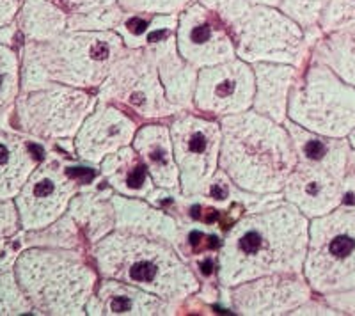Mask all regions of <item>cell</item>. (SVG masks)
<instances>
[{
    "label": "cell",
    "mask_w": 355,
    "mask_h": 316,
    "mask_svg": "<svg viewBox=\"0 0 355 316\" xmlns=\"http://www.w3.org/2000/svg\"><path fill=\"white\" fill-rule=\"evenodd\" d=\"M309 242V219L275 198L247 211L226 229L217 251V281L231 288L270 274H300Z\"/></svg>",
    "instance_id": "cell-1"
},
{
    "label": "cell",
    "mask_w": 355,
    "mask_h": 316,
    "mask_svg": "<svg viewBox=\"0 0 355 316\" xmlns=\"http://www.w3.org/2000/svg\"><path fill=\"white\" fill-rule=\"evenodd\" d=\"M218 121L222 128L218 169L250 194H283L288 176L299 164L286 126L254 109Z\"/></svg>",
    "instance_id": "cell-2"
},
{
    "label": "cell",
    "mask_w": 355,
    "mask_h": 316,
    "mask_svg": "<svg viewBox=\"0 0 355 316\" xmlns=\"http://www.w3.org/2000/svg\"><path fill=\"white\" fill-rule=\"evenodd\" d=\"M100 277L123 281L162 299L185 304L198 295L201 279L167 240L114 229L89 249Z\"/></svg>",
    "instance_id": "cell-3"
},
{
    "label": "cell",
    "mask_w": 355,
    "mask_h": 316,
    "mask_svg": "<svg viewBox=\"0 0 355 316\" xmlns=\"http://www.w3.org/2000/svg\"><path fill=\"white\" fill-rule=\"evenodd\" d=\"M126 50L116 30H66L49 41H24L21 93L52 84L96 91Z\"/></svg>",
    "instance_id": "cell-4"
},
{
    "label": "cell",
    "mask_w": 355,
    "mask_h": 316,
    "mask_svg": "<svg viewBox=\"0 0 355 316\" xmlns=\"http://www.w3.org/2000/svg\"><path fill=\"white\" fill-rule=\"evenodd\" d=\"M217 15L234 41L236 57L249 64L283 62L304 69L322 30H304L279 8L249 0H199Z\"/></svg>",
    "instance_id": "cell-5"
},
{
    "label": "cell",
    "mask_w": 355,
    "mask_h": 316,
    "mask_svg": "<svg viewBox=\"0 0 355 316\" xmlns=\"http://www.w3.org/2000/svg\"><path fill=\"white\" fill-rule=\"evenodd\" d=\"M12 268L37 315L46 316H85L100 281L89 252L78 249L27 247Z\"/></svg>",
    "instance_id": "cell-6"
},
{
    "label": "cell",
    "mask_w": 355,
    "mask_h": 316,
    "mask_svg": "<svg viewBox=\"0 0 355 316\" xmlns=\"http://www.w3.org/2000/svg\"><path fill=\"white\" fill-rule=\"evenodd\" d=\"M288 119L315 134L347 139L355 128V87L309 59L291 87Z\"/></svg>",
    "instance_id": "cell-7"
},
{
    "label": "cell",
    "mask_w": 355,
    "mask_h": 316,
    "mask_svg": "<svg viewBox=\"0 0 355 316\" xmlns=\"http://www.w3.org/2000/svg\"><path fill=\"white\" fill-rule=\"evenodd\" d=\"M302 274L318 295L355 288L354 204H341L309 220V242Z\"/></svg>",
    "instance_id": "cell-8"
},
{
    "label": "cell",
    "mask_w": 355,
    "mask_h": 316,
    "mask_svg": "<svg viewBox=\"0 0 355 316\" xmlns=\"http://www.w3.org/2000/svg\"><path fill=\"white\" fill-rule=\"evenodd\" d=\"M96 94L98 102L119 107L141 125L169 121L182 112L180 107L169 102L153 55L146 46L126 50L98 87Z\"/></svg>",
    "instance_id": "cell-9"
},
{
    "label": "cell",
    "mask_w": 355,
    "mask_h": 316,
    "mask_svg": "<svg viewBox=\"0 0 355 316\" xmlns=\"http://www.w3.org/2000/svg\"><path fill=\"white\" fill-rule=\"evenodd\" d=\"M96 103V91L52 84L43 89L20 93L12 109L17 126L24 134L57 142L75 139Z\"/></svg>",
    "instance_id": "cell-10"
},
{
    "label": "cell",
    "mask_w": 355,
    "mask_h": 316,
    "mask_svg": "<svg viewBox=\"0 0 355 316\" xmlns=\"http://www.w3.org/2000/svg\"><path fill=\"white\" fill-rule=\"evenodd\" d=\"M167 123L180 169V191L185 198H198L218 170L220 121L196 110H182Z\"/></svg>",
    "instance_id": "cell-11"
},
{
    "label": "cell",
    "mask_w": 355,
    "mask_h": 316,
    "mask_svg": "<svg viewBox=\"0 0 355 316\" xmlns=\"http://www.w3.org/2000/svg\"><path fill=\"white\" fill-rule=\"evenodd\" d=\"M71 167L57 157L41 160L15 198L24 231L50 226L68 211L71 199L85 188Z\"/></svg>",
    "instance_id": "cell-12"
},
{
    "label": "cell",
    "mask_w": 355,
    "mask_h": 316,
    "mask_svg": "<svg viewBox=\"0 0 355 316\" xmlns=\"http://www.w3.org/2000/svg\"><path fill=\"white\" fill-rule=\"evenodd\" d=\"M256 93L254 68L242 59L199 69L194 91V110L222 119L252 109Z\"/></svg>",
    "instance_id": "cell-13"
},
{
    "label": "cell",
    "mask_w": 355,
    "mask_h": 316,
    "mask_svg": "<svg viewBox=\"0 0 355 316\" xmlns=\"http://www.w3.org/2000/svg\"><path fill=\"white\" fill-rule=\"evenodd\" d=\"M315 295L304 274H270L226 290V306L240 316H284Z\"/></svg>",
    "instance_id": "cell-14"
},
{
    "label": "cell",
    "mask_w": 355,
    "mask_h": 316,
    "mask_svg": "<svg viewBox=\"0 0 355 316\" xmlns=\"http://www.w3.org/2000/svg\"><path fill=\"white\" fill-rule=\"evenodd\" d=\"M176 46L180 55L202 69L236 59V49L224 21L211 9L194 2L178 15Z\"/></svg>",
    "instance_id": "cell-15"
},
{
    "label": "cell",
    "mask_w": 355,
    "mask_h": 316,
    "mask_svg": "<svg viewBox=\"0 0 355 316\" xmlns=\"http://www.w3.org/2000/svg\"><path fill=\"white\" fill-rule=\"evenodd\" d=\"M178 15H157L146 49L153 55L169 102L182 110H194V91L199 69L183 59L176 46Z\"/></svg>",
    "instance_id": "cell-16"
},
{
    "label": "cell",
    "mask_w": 355,
    "mask_h": 316,
    "mask_svg": "<svg viewBox=\"0 0 355 316\" xmlns=\"http://www.w3.org/2000/svg\"><path fill=\"white\" fill-rule=\"evenodd\" d=\"M141 123L110 103L98 102L73 139L75 155L89 166H100L109 155L132 146Z\"/></svg>",
    "instance_id": "cell-17"
},
{
    "label": "cell",
    "mask_w": 355,
    "mask_h": 316,
    "mask_svg": "<svg viewBox=\"0 0 355 316\" xmlns=\"http://www.w3.org/2000/svg\"><path fill=\"white\" fill-rule=\"evenodd\" d=\"M283 198L309 220L316 219L343 204V178L325 167L299 162L284 183Z\"/></svg>",
    "instance_id": "cell-18"
},
{
    "label": "cell",
    "mask_w": 355,
    "mask_h": 316,
    "mask_svg": "<svg viewBox=\"0 0 355 316\" xmlns=\"http://www.w3.org/2000/svg\"><path fill=\"white\" fill-rule=\"evenodd\" d=\"M183 304H174L155 293L109 277H100L89 299L87 316H174Z\"/></svg>",
    "instance_id": "cell-19"
},
{
    "label": "cell",
    "mask_w": 355,
    "mask_h": 316,
    "mask_svg": "<svg viewBox=\"0 0 355 316\" xmlns=\"http://www.w3.org/2000/svg\"><path fill=\"white\" fill-rule=\"evenodd\" d=\"M112 203L116 208V229L167 240L180 251L182 226L173 213L155 207L148 199L126 198L116 192L112 194Z\"/></svg>",
    "instance_id": "cell-20"
},
{
    "label": "cell",
    "mask_w": 355,
    "mask_h": 316,
    "mask_svg": "<svg viewBox=\"0 0 355 316\" xmlns=\"http://www.w3.org/2000/svg\"><path fill=\"white\" fill-rule=\"evenodd\" d=\"M132 146L148 167L155 185L160 188H180V169L174 158L169 123L153 121L141 125Z\"/></svg>",
    "instance_id": "cell-21"
},
{
    "label": "cell",
    "mask_w": 355,
    "mask_h": 316,
    "mask_svg": "<svg viewBox=\"0 0 355 316\" xmlns=\"http://www.w3.org/2000/svg\"><path fill=\"white\" fill-rule=\"evenodd\" d=\"M256 93L252 109L266 118L283 123L288 119V102L295 80L302 69L283 62H258L252 64Z\"/></svg>",
    "instance_id": "cell-22"
},
{
    "label": "cell",
    "mask_w": 355,
    "mask_h": 316,
    "mask_svg": "<svg viewBox=\"0 0 355 316\" xmlns=\"http://www.w3.org/2000/svg\"><path fill=\"white\" fill-rule=\"evenodd\" d=\"M112 194L114 191L109 185H105V188L85 186L69 203L66 213L77 222L89 245H94L116 229Z\"/></svg>",
    "instance_id": "cell-23"
},
{
    "label": "cell",
    "mask_w": 355,
    "mask_h": 316,
    "mask_svg": "<svg viewBox=\"0 0 355 316\" xmlns=\"http://www.w3.org/2000/svg\"><path fill=\"white\" fill-rule=\"evenodd\" d=\"M284 126L290 132L299 162L325 167L331 173H334L336 176L345 179L348 155L352 151V144L348 137L339 139L315 134V132L306 130V128L290 121V119L284 121Z\"/></svg>",
    "instance_id": "cell-24"
},
{
    "label": "cell",
    "mask_w": 355,
    "mask_h": 316,
    "mask_svg": "<svg viewBox=\"0 0 355 316\" xmlns=\"http://www.w3.org/2000/svg\"><path fill=\"white\" fill-rule=\"evenodd\" d=\"M101 179L116 194L126 198L148 199L157 185L151 179L148 167L133 146H126L101 160Z\"/></svg>",
    "instance_id": "cell-25"
},
{
    "label": "cell",
    "mask_w": 355,
    "mask_h": 316,
    "mask_svg": "<svg viewBox=\"0 0 355 316\" xmlns=\"http://www.w3.org/2000/svg\"><path fill=\"white\" fill-rule=\"evenodd\" d=\"M40 162L36 148L27 139L0 126V201L17 198Z\"/></svg>",
    "instance_id": "cell-26"
},
{
    "label": "cell",
    "mask_w": 355,
    "mask_h": 316,
    "mask_svg": "<svg viewBox=\"0 0 355 316\" xmlns=\"http://www.w3.org/2000/svg\"><path fill=\"white\" fill-rule=\"evenodd\" d=\"M311 59L327 64L329 68L355 87V18L325 33L315 41Z\"/></svg>",
    "instance_id": "cell-27"
},
{
    "label": "cell",
    "mask_w": 355,
    "mask_h": 316,
    "mask_svg": "<svg viewBox=\"0 0 355 316\" xmlns=\"http://www.w3.org/2000/svg\"><path fill=\"white\" fill-rule=\"evenodd\" d=\"M15 24L24 41H49L68 30V15L52 0H21Z\"/></svg>",
    "instance_id": "cell-28"
},
{
    "label": "cell",
    "mask_w": 355,
    "mask_h": 316,
    "mask_svg": "<svg viewBox=\"0 0 355 316\" xmlns=\"http://www.w3.org/2000/svg\"><path fill=\"white\" fill-rule=\"evenodd\" d=\"M68 15V30H116L126 11L119 0H52Z\"/></svg>",
    "instance_id": "cell-29"
},
{
    "label": "cell",
    "mask_w": 355,
    "mask_h": 316,
    "mask_svg": "<svg viewBox=\"0 0 355 316\" xmlns=\"http://www.w3.org/2000/svg\"><path fill=\"white\" fill-rule=\"evenodd\" d=\"M24 242L27 247H61V249H78V251L89 252L91 245L85 240L84 233L77 222L64 213L61 219H57L50 226L25 231Z\"/></svg>",
    "instance_id": "cell-30"
},
{
    "label": "cell",
    "mask_w": 355,
    "mask_h": 316,
    "mask_svg": "<svg viewBox=\"0 0 355 316\" xmlns=\"http://www.w3.org/2000/svg\"><path fill=\"white\" fill-rule=\"evenodd\" d=\"M21 93V59L12 46L0 43V112L15 105Z\"/></svg>",
    "instance_id": "cell-31"
},
{
    "label": "cell",
    "mask_w": 355,
    "mask_h": 316,
    "mask_svg": "<svg viewBox=\"0 0 355 316\" xmlns=\"http://www.w3.org/2000/svg\"><path fill=\"white\" fill-rule=\"evenodd\" d=\"M18 315H37V313L18 283L15 268H0V316Z\"/></svg>",
    "instance_id": "cell-32"
},
{
    "label": "cell",
    "mask_w": 355,
    "mask_h": 316,
    "mask_svg": "<svg viewBox=\"0 0 355 316\" xmlns=\"http://www.w3.org/2000/svg\"><path fill=\"white\" fill-rule=\"evenodd\" d=\"M157 15H146V12H128L116 28V33L123 37L128 49H142L148 43V36L151 33V25Z\"/></svg>",
    "instance_id": "cell-33"
},
{
    "label": "cell",
    "mask_w": 355,
    "mask_h": 316,
    "mask_svg": "<svg viewBox=\"0 0 355 316\" xmlns=\"http://www.w3.org/2000/svg\"><path fill=\"white\" fill-rule=\"evenodd\" d=\"M325 6L327 0H281L279 9L297 21L304 30H311L318 28Z\"/></svg>",
    "instance_id": "cell-34"
},
{
    "label": "cell",
    "mask_w": 355,
    "mask_h": 316,
    "mask_svg": "<svg viewBox=\"0 0 355 316\" xmlns=\"http://www.w3.org/2000/svg\"><path fill=\"white\" fill-rule=\"evenodd\" d=\"M194 2L198 0H119L125 11L146 15H180Z\"/></svg>",
    "instance_id": "cell-35"
},
{
    "label": "cell",
    "mask_w": 355,
    "mask_h": 316,
    "mask_svg": "<svg viewBox=\"0 0 355 316\" xmlns=\"http://www.w3.org/2000/svg\"><path fill=\"white\" fill-rule=\"evenodd\" d=\"M355 18V0H327V6L323 9V15L320 18V30L323 34L331 33L339 25Z\"/></svg>",
    "instance_id": "cell-36"
},
{
    "label": "cell",
    "mask_w": 355,
    "mask_h": 316,
    "mask_svg": "<svg viewBox=\"0 0 355 316\" xmlns=\"http://www.w3.org/2000/svg\"><path fill=\"white\" fill-rule=\"evenodd\" d=\"M20 229V213H18L15 199L0 201V240H9L17 236Z\"/></svg>",
    "instance_id": "cell-37"
},
{
    "label": "cell",
    "mask_w": 355,
    "mask_h": 316,
    "mask_svg": "<svg viewBox=\"0 0 355 316\" xmlns=\"http://www.w3.org/2000/svg\"><path fill=\"white\" fill-rule=\"evenodd\" d=\"M323 300L331 304L339 315H354L355 316V288L339 290L322 295Z\"/></svg>",
    "instance_id": "cell-38"
},
{
    "label": "cell",
    "mask_w": 355,
    "mask_h": 316,
    "mask_svg": "<svg viewBox=\"0 0 355 316\" xmlns=\"http://www.w3.org/2000/svg\"><path fill=\"white\" fill-rule=\"evenodd\" d=\"M293 316H300V315H318V316H338L339 313L332 308L331 304H327L325 300H323L322 295L315 293V295L311 297L307 302H304L302 306L295 309L291 313Z\"/></svg>",
    "instance_id": "cell-39"
},
{
    "label": "cell",
    "mask_w": 355,
    "mask_h": 316,
    "mask_svg": "<svg viewBox=\"0 0 355 316\" xmlns=\"http://www.w3.org/2000/svg\"><path fill=\"white\" fill-rule=\"evenodd\" d=\"M345 201L343 204H354L355 207V150L352 148L350 155H348L347 173H345Z\"/></svg>",
    "instance_id": "cell-40"
},
{
    "label": "cell",
    "mask_w": 355,
    "mask_h": 316,
    "mask_svg": "<svg viewBox=\"0 0 355 316\" xmlns=\"http://www.w3.org/2000/svg\"><path fill=\"white\" fill-rule=\"evenodd\" d=\"M21 0H0V27L12 24L20 11Z\"/></svg>",
    "instance_id": "cell-41"
},
{
    "label": "cell",
    "mask_w": 355,
    "mask_h": 316,
    "mask_svg": "<svg viewBox=\"0 0 355 316\" xmlns=\"http://www.w3.org/2000/svg\"><path fill=\"white\" fill-rule=\"evenodd\" d=\"M4 252H6V240H0V268L15 267V263H12V265H4Z\"/></svg>",
    "instance_id": "cell-42"
},
{
    "label": "cell",
    "mask_w": 355,
    "mask_h": 316,
    "mask_svg": "<svg viewBox=\"0 0 355 316\" xmlns=\"http://www.w3.org/2000/svg\"><path fill=\"white\" fill-rule=\"evenodd\" d=\"M252 4H263V6H272V8H279L281 0H249Z\"/></svg>",
    "instance_id": "cell-43"
},
{
    "label": "cell",
    "mask_w": 355,
    "mask_h": 316,
    "mask_svg": "<svg viewBox=\"0 0 355 316\" xmlns=\"http://www.w3.org/2000/svg\"><path fill=\"white\" fill-rule=\"evenodd\" d=\"M348 141H350L352 148H354V150H355V128H354V130H352V134L348 135Z\"/></svg>",
    "instance_id": "cell-44"
}]
</instances>
